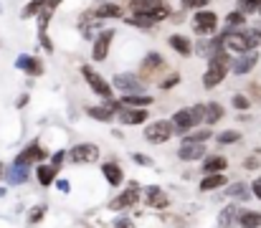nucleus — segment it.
<instances>
[{
  "label": "nucleus",
  "instance_id": "obj_1",
  "mask_svg": "<svg viewBox=\"0 0 261 228\" xmlns=\"http://www.w3.org/2000/svg\"><path fill=\"white\" fill-rule=\"evenodd\" d=\"M223 38V49L226 51H233V54H251L254 49L261 46V31L251 28V31H244V28H226V33L221 36Z\"/></svg>",
  "mask_w": 261,
  "mask_h": 228
},
{
  "label": "nucleus",
  "instance_id": "obj_2",
  "mask_svg": "<svg viewBox=\"0 0 261 228\" xmlns=\"http://www.w3.org/2000/svg\"><path fill=\"white\" fill-rule=\"evenodd\" d=\"M228 66H231L228 51H226V49L215 51V54L208 58V68H206V74H203V86H206V89L218 86V84L226 79V74H228Z\"/></svg>",
  "mask_w": 261,
  "mask_h": 228
},
{
  "label": "nucleus",
  "instance_id": "obj_3",
  "mask_svg": "<svg viewBox=\"0 0 261 228\" xmlns=\"http://www.w3.org/2000/svg\"><path fill=\"white\" fill-rule=\"evenodd\" d=\"M170 122H172V127H175V132H180L185 137L195 124L206 122V104H195L190 109H178L175 114H172Z\"/></svg>",
  "mask_w": 261,
  "mask_h": 228
},
{
  "label": "nucleus",
  "instance_id": "obj_4",
  "mask_svg": "<svg viewBox=\"0 0 261 228\" xmlns=\"http://www.w3.org/2000/svg\"><path fill=\"white\" fill-rule=\"evenodd\" d=\"M81 76L86 79V84H89L92 89H94V94H99L102 99H106V102H112V84L106 81L102 74H97L92 66H81Z\"/></svg>",
  "mask_w": 261,
  "mask_h": 228
},
{
  "label": "nucleus",
  "instance_id": "obj_5",
  "mask_svg": "<svg viewBox=\"0 0 261 228\" xmlns=\"http://www.w3.org/2000/svg\"><path fill=\"white\" fill-rule=\"evenodd\" d=\"M172 134H175V127H172V122L160 119V122L147 124V129H145V140H147V142H152V145H162V142H167V140H170Z\"/></svg>",
  "mask_w": 261,
  "mask_h": 228
},
{
  "label": "nucleus",
  "instance_id": "obj_6",
  "mask_svg": "<svg viewBox=\"0 0 261 228\" xmlns=\"http://www.w3.org/2000/svg\"><path fill=\"white\" fill-rule=\"evenodd\" d=\"M215 28H218V15H215V13H210V10H201V13H195V15H193V31L198 33L201 38L213 36Z\"/></svg>",
  "mask_w": 261,
  "mask_h": 228
},
{
  "label": "nucleus",
  "instance_id": "obj_7",
  "mask_svg": "<svg viewBox=\"0 0 261 228\" xmlns=\"http://www.w3.org/2000/svg\"><path fill=\"white\" fill-rule=\"evenodd\" d=\"M112 86L119 89L122 94H142V89H145L142 79L135 76V74H117L114 81H112Z\"/></svg>",
  "mask_w": 261,
  "mask_h": 228
},
{
  "label": "nucleus",
  "instance_id": "obj_8",
  "mask_svg": "<svg viewBox=\"0 0 261 228\" xmlns=\"http://www.w3.org/2000/svg\"><path fill=\"white\" fill-rule=\"evenodd\" d=\"M69 160L76 165H84V163H97L99 160V147L86 142V145H76L71 152H69Z\"/></svg>",
  "mask_w": 261,
  "mask_h": 228
},
{
  "label": "nucleus",
  "instance_id": "obj_9",
  "mask_svg": "<svg viewBox=\"0 0 261 228\" xmlns=\"http://www.w3.org/2000/svg\"><path fill=\"white\" fill-rule=\"evenodd\" d=\"M46 160H49V152H43V147L38 142H33L31 147H26L23 152L15 157V165H23V168H28L31 163H41L43 165Z\"/></svg>",
  "mask_w": 261,
  "mask_h": 228
},
{
  "label": "nucleus",
  "instance_id": "obj_10",
  "mask_svg": "<svg viewBox=\"0 0 261 228\" xmlns=\"http://www.w3.org/2000/svg\"><path fill=\"white\" fill-rule=\"evenodd\" d=\"M137 200H140L137 185H135V182H129V188L122 195H117L114 200H109V211H124V208H129V205H135Z\"/></svg>",
  "mask_w": 261,
  "mask_h": 228
},
{
  "label": "nucleus",
  "instance_id": "obj_11",
  "mask_svg": "<svg viewBox=\"0 0 261 228\" xmlns=\"http://www.w3.org/2000/svg\"><path fill=\"white\" fill-rule=\"evenodd\" d=\"M112 38H114V31H102L99 38L94 41V49H92V58L94 61H104L106 54H109V46H112Z\"/></svg>",
  "mask_w": 261,
  "mask_h": 228
},
{
  "label": "nucleus",
  "instance_id": "obj_12",
  "mask_svg": "<svg viewBox=\"0 0 261 228\" xmlns=\"http://www.w3.org/2000/svg\"><path fill=\"white\" fill-rule=\"evenodd\" d=\"M162 5V0H129V10L135 18H150V13H155Z\"/></svg>",
  "mask_w": 261,
  "mask_h": 228
},
{
  "label": "nucleus",
  "instance_id": "obj_13",
  "mask_svg": "<svg viewBox=\"0 0 261 228\" xmlns=\"http://www.w3.org/2000/svg\"><path fill=\"white\" fill-rule=\"evenodd\" d=\"M145 203H147V208H167L170 198H167L157 185H150V188L145 190Z\"/></svg>",
  "mask_w": 261,
  "mask_h": 228
},
{
  "label": "nucleus",
  "instance_id": "obj_14",
  "mask_svg": "<svg viewBox=\"0 0 261 228\" xmlns=\"http://www.w3.org/2000/svg\"><path fill=\"white\" fill-rule=\"evenodd\" d=\"M206 155V145H198V142H183L180 150H178V157L185 160V163H193V160H201Z\"/></svg>",
  "mask_w": 261,
  "mask_h": 228
},
{
  "label": "nucleus",
  "instance_id": "obj_15",
  "mask_svg": "<svg viewBox=\"0 0 261 228\" xmlns=\"http://www.w3.org/2000/svg\"><path fill=\"white\" fill-rule=\"evenodd\" d=\"M119 122H122V124H142V122H147V109L122 107V112H119Z\"/></svg>",
  "mask_w": 261,
  "mask_h": 228
},
{
  "label": "nucleus",
  "instance_id": "obj_16",
  "mask_svg": "<svg viewBox=\"0 0 261 228\" xmlns=\"http://www.w3.org/2000/svg\"><path fill=\"white\" fill-rule=\"evenodd\" d=\"M259 63V54L256 51H251V54H244L241 58H238L236 63H233V74L236 76H244V74H249L251 68Z\"/></svg>",
  "mask_w": 261,
  "mask_h": 228
},
{
  "label": "nucleus",
  "instance_id": "obj_17",
  "mask_svg": "<svg viewBox=\"0 0 261 228\" xmlns=\"http://www.w3.org/2000/svg\"><path fill=\"white\" fill-rule=\"evenodd\" d=\"M102 175L106 177V182H109V185H122L124 182V172H122V168L117 165V163H104L102 165Z\"/></svg>",
  "mask_w": 261,
  "mask_h": 228
},
{
  "label": "nucleus",
  "instance_id": "obj_18",
  "mask_svg": "<svg viewBox=\"0 0 261 228\" xmlns=\"http://www.w3.org/2000/svg\"><path fill=\"white\" fill-rule=\"evenodd\" d=\"M226 168H228V160H226L223 155H208V157L203 160V170H206V175L223 172Z\"/></svg>",
  "mask_w": 261,
  "mask_h": 228
},
{
  "label": "nucleus",
  "instance_id": "obj_19",
  "mask_svg": "<svg viewBox=\"0 0 261 228\" xmlns=\"http://www.w3.org/2000/svg\"><path fill=\"white\" fill-rule=\"evenodd\" d=\"M152 104L150 94H124L122 97V107H132V109H145Z\"/></svg>",
  "mask_w": 261,
  "mask_h": 228
},
{
  "label": "nucleus",
  "instance_id": "obj_20",
  "mask_svg": "<svg viewBox=\"0 0 261 228\" xmlns=\"http://www.w3.org/2000/svg\"><path fill=\"white\" fill-rule=\"evenodd\" d=\"M18 66L23 68L26 74H31V76H41L43 74V63L38 58H33V56H20L18 58Z\"/></svg>",
  "mask_w": 261,
  "mask_h": 228
},
{
  "label": "nucleus",
  "instance_id": "obj_21",
  "mask_svg": "<svg viewBox=\"0 0 261 228\" xmlns=\"http://www.w3.org/2000/svg\"><path fill=\"white\" fill-rule=\"evenodd\" d=\"M167 43H170V46H172V49H175L180 56H190V54H193V43H190L185 36H180V33L170 36V38H167Z\"/></svg>",
  "mask_w": 261,
  "mask_h": 228
},
{
  "label": "nucleus",
  "instance_id": "obj_22",
  "mask_svg": "<svg viewBox=\"0 0 261 228\" xmlns=\"http://www.w3.org/2000/svg\"><path fill=\"white\" fill-rule=\"evenodd\" d=\"M238 218H241V211H238L236 205H226V208L221 211V216H218V226L221 228H231Z\"/></svg>",
  "mask_w": 261,
  "mask_h": 228
},
{
  "label": "nucleus",
  "instance_id": "obj_23",
  "mask_svg": "<svg viewBox=\"0 0 261 228\" xmlns=\"http://www.w3.org/2000/svg\"><path fill=\"white\" fill-rule=\"evenodd\" d=\"M56 168L49 163H43V165H38V170H36V177H38V182H41V185H51V182H56Z\"/></svg>",
  "mask_w": 261,
  "mask_h": 228
},
{
  "label": "nucleus",
  "instance_id": "obj_24",
  "mask_svg": "<svg viewBox=\"0 0 261 228\" xmlns=\"http://www.w3.org/2000/svg\"><path fill=\"white\" fill-rule=\"evenodd\" d=\"M226 195L233 198V200H249L254 193H251V188L246 185V182H233V185H228Z\"/></svg>",
  "mask_w": 261,
  "mask_h": 228
},
{
  "label": "nucleus",
  "instance_id": "obj_25",
  "mask_svg": "<svg viewBox=\"0 0 261 228\" xmlns=\"http://www.w3.org/2000/svg\"><path fill=\"white\" fill-rule=\"evenodd\" d=\"M226 185V175L223 172H215V175H206L201 180V190H215V188H223Z\"/></svg>",
  "mask_w": 261,
  "mask_h": 228
},
{
  "label": "nucleus",
  "instance_id": "obj_26",
  "mask_svg": "<svg viewBox=\"0 0 261 228\" xmlns=\"http://www.w3.org/2000/svg\"><path fill=\"white\" fill-rule=\"evenodd\" d=\"M86 114L94 117L97 122H106V124L114 119V109H109V107H89V109H86Z\"/></svg>",
  "mask_w": 261,
  "mask_h": 228
},
{
  "label": "nucleus",
  "instance_id": "obj_27",
  "mask_svg": "<svg viewBox=\"0 0 261 228\" xmlns=\"http://www.w3.org/2000/svg\"><path fill=\"white\" fill-rule=\"evenodd\" d=\"M122 8L119 5H114V3H104V5H99L97 10H94V18H122Z\"/></svg>",
  "mask_w": 261,
  "mask_h": 228
},
{
  "label": "nucleus",
  "instance_id": "obj_28",
  "mask_svg": "<svg viewBox=\"0 0 261 228\" xmlns=\"http://www.w3.org/2000/svg\"><path fill=\"white\" fill-rule=\"evenodd\" d=\"M221 119H223V107L218 102L206 104V122H208V127L215 124V122H221Z\"/></svg>",
  "mask_w": 261,
  "mask_h": 228
},
{
  "label": "nucleus",
  "instance_id": "obj_29",
  "mask_svg": "<svg viewBox=\"0 0 261 228\" xmlns=\"http://www.w3.org/2000/svg\"><path fill=\"white\" fill-rule=\"evenodd\" d=\"M244 228H261V213L259 211H241V218H238Z\"/></svg>",
  "mask_w": 261,
  "mask_h": 228
},
{
  "label": "nucleus",
  "instance_id": "obj_30",
  "mask_svg": "<svg viewBox=\"0 0 261 228\" xmlns=\"http://www.w3.org/2000/svg\"><path fill=\"white\" fill-rule=\"evenodd\" d=\"M162 66H165V61L160 58V54H147V58H145V63H142V74L150 76L155 68H162Z\"/></svg>",
  "mask_w": 261,
  "mask_h": 228
},
{
  "label": "nucleus",
  "instance_id": "obj_31",
  "mask_svg": "<svg viewBox=\"0 0 261 228\" xmlns=\"http://www.w3.org/2000/svg\"><path fill=\"white\" fill-rule=\"evenodd\" d=\"M49 8V3H46V0H31V3L23 8V13H20V18H33V15H38V13H43V10H46Z\"/></svg>",
  "mask_w": 261,
  "mask_h": 228
},
{
  "label": "nucleus",
  "instance_id": "obj_32",
  "mask_svg": "<svg viewBox=\"0 0 261 228\" xmlns=\"http://www.w3.org/2000/svg\"><path fill=\"white\" fill-rule=\"evenodd\" d=\"M210 129H198V132H188L185 137H183V142H198V145H203V142H208L210 140Z\"/></svg>",
  "mask_w": 261,
  "mask_h": 228
},
{
  "label": "nucleus",
  "instance_id": "obj_33",
  "mask_svg": "<svg viewBox=\"0 0 261 228\" xmlns=\"http://www.w3.org/2000/svg\"><path fill=\"white\" fill-rule=\"evenodd\" d=\"M10 182H23L26 177H28V168H23V165H13L10 170H8V175H5Z\"/></svg>",
  "mask_w": 261,
  "mask_h": 228
},
{
  "label": "nucleus",
  "instance_id": "obj_34",
  "mask_svg": "<svg viewBox=\"0 0 261 228\" xmlns=\"http://www.w3.org/2000/svg\"><path fill=\"white\" fill-rule=\"evenodd\" d=\"M238 10H241L244 15L261 13V0H238Z\"/></svg>",
  "mask_w": 261,
  "mask_h": 228
},
{
  "label": "nucleus",
  "instance_id": "obj_35",
  "mask_svg": "<svg viewBox=\"0 0 261 228\" xmlns=\"http://www.w3.org/2000/svg\"><path fill=\"white\" fill-rule=\"evenodd\" d=\"M244 20H246V15H244L241 10H233V13H228V15H226V28L244 26Z\"/></svg>",
  "mask_w": 261,
  "mask_h": 228
},
{
  "label": "nucleus",
  "instance_id": "obj_36",
  "mask_svg": "<svg viewBox=\"0 0 261 228\" xmlns=\"http://www.w3.org/2000/svg\"><path fill=\"white\" fill-rule=\"evenodd\" d=\"M215 140H218L221 145H231V142H238V140H241V134H238L236 129H226V132H221L218 137H215Z\"/></svg>",
  "mask_w": 261,
  "mask_h": 228
},
{
  "label": "nucleus",
  "instance_id": "obj_37",
  "mask_svg": "<svg viewBox=\"0 0 261 228\" xmlns=\"http://www.w3.org/2000/svg\"><path fill=\"white\" fill-rule=\"evenodd\" d=\"M210 3V0H183V10H203L206 5Z\"/></svg>",
  "mask_w": 261,
  "mask_h": 228
},
{
  "label": "nucleus",
  "instance_id": "obj_38",
  "mask_svg": "<svg viewBox=\"0 0 261 228\" xmlns=\"http://www.w3.org/2000/svg\"><path fill=\"white\" fill-rule=\"evenodd\" d=\"M167 15H170V8L160 5V8L155 10V13H150V18H147V20H150V23H157V20H165Z\"/></svg>",
  "mask_w": 261,
  "mask_h": 228
},
{
  "label": "nucleus",
  "instance_id": "obj_39",
  "mask_svg": "<svg viewBox=\"0 0 261 228\" xmlns=\"http://www.w3.org/2000/svg\"><path fill=\"white\" fill-rule=\"evenodd\" d=\"M43 216H46V205H36V208H31V213H28V221L31 223H38Z\"/></svg>",
  "mask_w": 261,
  "mask_h": 228
},
{
  "label": "nucleus",
  "instance_id": "obj_40",
  "mask_svg": "<svg viewBox=\"0 0 261 228\" xmlns=\"http://www.w3.org/2000/svg\"><path fill=\"white\" fill-rule=\"evenodd\" d=\"M231 104H233L238 112H244V109H249V97H244V94H236V97L231 99Z\"/></svg>",
  "mask_w": 261,
  "mask_h": 228
},
{
  "label": "nucleus",
  "instance_id": "obj_41",
  "mask_svg": "<svg viewBox=\"0 0 261 228\" xmlns=\"http://www.w3.org/2000/svg\"><path fill=\"white\" fill-rule=\"evenodd\" d=\"M178 81H180V74H172V76H167V79L160 81V89H172Z\"/></svg>",
  "mask_w": 261,
  "mask_h": 228
},
{
  "label": "nucleus",
  "instance_id": "obj_42",
  "mask_svg": "<svg viewBox=\"0 0 261 228\" xmlns=\"http://www.w3.org/2000/svg\"><path fill=\"white\" fill-rule=\"evenodd\" d=\"M63 160H66V152H63V150H58V152H53V157H51V165L58 170V168L63 165Z\"/></svg>",
  "mask_w": 261,
  "mask_h": 228
},
{
  "label": "nucleus",
  "instance_id": "obj_43",
  "mask_svg": "<svg viewBox=\"0 0 261 228\" xmlns=\"http://www.w3.org/2000/svg\"><path fill=\"white\" fill-rule=\"evenodd\" d=\"M38 38H41V46L46 49V54H53V43H51L49 33H38Z\"/></svg>",
  "mask_w": 261,
  "mask_h": 228
},
{
  "label": "nucleus",
  "instance_id": "obj_44",
  "mask_svg": "<svg viewBox=\"0 0 261 228\" xmlns=\"http://www.w3.org/2000/svg\"><path fill=\"white\" fill-rule=\"evenodd\" d=\"M132 160H135L137 165H147V168L152 165V160H150L147 155H142V152H135V155H132Z\"/></svg>",
  "mask_w": 261,
  "mask_h": 228
},
{
  "label": "nucleus",
  "instance_id": "obj_45",
  "mask_svg": "<svg viewBox=\"0 0 261 228\" xmlns=\"http://www.w3.org/2000/svg\"><path fill=\"white\" fill-rule=\"evenodd\" d=\"M251 193H254V198H259V200H261V175L251 182Z\"/></svg>",
  "mask_w": 261,
  "mask_h": 228
},
{
  "label": "nucleus",
  "instance_id": "obj_46",
  "mask_svg": "<svg viewBox=\"0 0 261 228\" xmlns=\"http://www.w3.org/2000/svg\"><path fill=\"white\" fill-rule=\"evenodd\" d=\"M244 168H246V170L259 168V157H246V160H244Z\"/></svg>",
  "mask_w": 261,
  "mask_h": 228
},
{
  "label": "nucleus",
  "instance_id": "obj_47",
  "mask_svg": "<svg viewBox=\"0 0 261 228\" xmlns=\"http://www.w3.org/2000/svg\"><path fill=\"white\" fill-rule=\"evenodd\" d=\"M114 228H132V221H129V218H117Z\"/></svg>",
  "mask_w": 261,
  "mask_h": 228
},
{
  "label": "nucleus",
  "instance_id": "obj_48",
  "mask_svg": "<svg viewBox=\"0 0 261 228\" xmlns=\"http://www.w3.org/2000/svg\"><path fill=\"white\" fill-rule=\"evenodd\" d=\"M56 188H58L61 193H69V190H71V185H69V180H56Z\"/></svg>",
  "mask_w": 261,
  "mask_h": 228
},
{
  "label": "nucleus",
  "instance_id": "obj_49",
  "mask_svg": "<svg viewBox=\"0 0 261 228\" xmlns=\"http://www.w3.org/2000/svg\"><path fill=\"white\" fill-rule=\"evenodd\" d=\"M26 104H28V94H23V97L18 99V107H26Z\"/></svg>",
  "mask_w": 261,
  "mask_h": 228
},
{
  "label": "nucleus",
  "instance_id": "obj_50",
  "mask_svg": "<svg viewBox=\"0 0 261 228\" xmlns=\"http://www.w3.org/2000/svg\"><path fill=\"white\" fill-rule=\"evenodd\" d=\"M5 175H8V170H5V165H3V163H0V177H5Z\"/></svg>",
  "mask_w": 261,
  "mask_h": 228
}]
</instances>
